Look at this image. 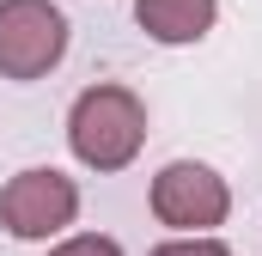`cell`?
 <instances>
[{
  "instance_id": "obj_1",
  "label": "cell",
  "mask_w": 262,
  "mask_h": 256,
  "mask_svg": "<svg viewBox=\"0 0 262 256\" xmlns=\"http://www.w3.org/2000/svg\"><path fill=\"white\" fill-rule=\"evenodd\" d=\"M67 146L92 171H122L146 146V104L128 86H85L67 110Z\"/></svg>"
},
{
  "instance_id": "obj_4",
  "label": "cell",
  "mask_w": 262,
  "mask_h": 256,
  "mask_svg": "<svg viewBox=\"0 0 262 256\" xmlns=\"http://www.w3.org/2000/svg\"><path fill=\"white\" fill-rule=\"evenodd\" d=\"M73 214H79V189H73V177H61L55 165L18 171L0 189V226L12 238H55V232L73 226Z\"/></svg>"
},
{
  "instance_id": "obj_3",
  "label": "cell",
  "mask_w": 262,
  "mask_h": 256,
  "mask_svg": "<svg viewBox=\"0 0 262 256\" xmlns=\"http://www.w3.org/2000/svg\"><path fill=\"white\" fill-rule=\"evenodd\" d=\"M67 55V18L49 0H0V79H43Z\"/></svg>"
},
{
  "instance_id": "obj_2",
  "label": "cell",
  "mask_w": 262,
  "mask_h": 256,
  "mask_svg": "<svg viewBox=\"0 0 262 256\" xmlns=\"http://www.w3.org/2000/svg\"><path fill=\"white\" fill-rule=\"evenodd\" d=\"M152 214L159 226H171L177 238H207L226 214H232V189L220 171H207L195 159H177L152 177Z\"/></svg>"
},
{
  "instance_id": "obj_6",
  "label": "cell",
  "mask_w": 262,
  "mask_h": 256,
  "mask_svg": "<svg viewBox=\"0 0 262 256\" xmlns=\"http://www.w3.org/2000/svg\"><path fill=\"white\" fill-rule=\"evenodd\" d=\"M49 256H122V244H116V238H98V232H79V238L55 244Z\"/></svg>"
},
{
  "instance_id": "obj_5",
  "label": "cell",
  "mask_w": 262,
  "mask_h": 256,
  "mask_svg": "<svg viewBox=\"0 0 262 256\" xmlns=\"http://www.w3.org/2000/svg\"><path fill=\"white\" fill-rule=\"evenodd\" d=\"M134 18L152 43H201L220 18V0H134Z\"/></svg>"
},
{
  "instance_id": "obj_7",
  "label": "cell",
  "mask_w": 262,
  "mask_h": 256,
  "mask_svg": "<svg viewBox=\"0 0 262 256\" xmlns=\"http://www.w3.org/2000/svg\"><path fill=\"white\" fill-rule=\"evenodd\" d=\"M152 256H232L220 238H171V244H159Z\"/></svg>"
}]
</instances>
